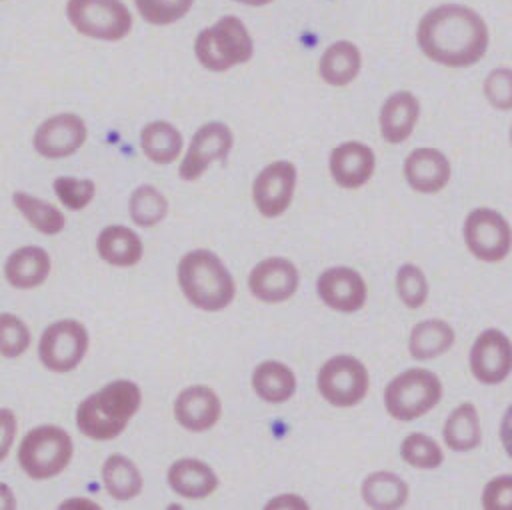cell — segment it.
I'll list each match as a JSON object with an SVG mask.
<instances>
[{"label": "cell", "instance_id": "cell-1", "mask_svg": "<svg viewBox=\"0 0 512 510\" xmlns=\"http://www.w3.org/2000/svg\"><path fill=\"white\" fill-rule=\"evenodd\" d=\"M416 42L420 52L440 66L470 68L486 56L490 30L474 8L446 2L430 8L420 18Z\"/></svg>", "mask_w": 512, "mask_h": 510}, {"label": "cell", "instance_id": "cell-2", "mask_svg": "<svg viewBox=\"0 0 512 510\" xmlns=\"http://www.w3.org/2000/svg\"><path fill=\"white\" fill-rule=\"evenodd\" d=\"M142 392L132 380H114L76 408V428L92 440H112L138 412Z\"/></svg>", "mask_w": 512, "mask_h": 510}, {"label": "cell", "instance_id": "cell-3", "mask_svg": "<svg viewBox=\"0 0 512 510\" xmlns=\"http://www.w3.org/2000/svg\"><path fill=\"white\" fill-rule=\"evenodd\" d=\"M178 284L186 300L208 312L226 308L236 294V284L224 262L210 250L186 252L178 262Z\"/></svg>", "mask_w": 512, "mask_h": 510}, {"label": "cell", "instance_id": "cell-4", "mask_svg": "<svg viewBox=\"0 0 512 510\" xmlns=\"http://www.w3.org/2000/svg\"><path fill=\"white\" fill-rule=\"evenodd\" d=\"M194 54L206 70L224 72L248 62L254 54V42L244 22L230 14L198 32Z\"/></svg>", "mask_w": 512, "mask_h": 510}, {"label": "cell", "instance_id": "cell-5", "mask_svg": "<svg viewBox=\"0 0 512 510\" xmlns=\"http://www.w3.org/2000/svg\"><path fill=\"white\" fill-rule=\"evenodd\" d=\"M442 398L440 378L426 368H408L384 388L386 412L400 422H412L430 412Z\"/></svg>", "mask_w": 512, "mask_h": 510}, {"label": "cell", "instance_id": "cell-6", "mask_svg": "<svg viewBox=\"0 0 512 510\" xmlns=\"http://www.w3.org/2000/svg\"><path fill=\"white\" fill-rule=\"evenodd\" d=\"M74 452L72 438L58 426L32 428L18 448V462L22 470L34 478L44 480L60 474Z\"/></svg>", "mask_w": 512, "mask_h": 510}, {"label": "cell", "instance_id": "cell-7", "mask_svg": "<svg viewBox=\"0 0 512 510\" xmlns=\"http://www.w3.org/2000/svg\"><path fill=\"white\" fill-rule=\"evenodd\" d=\"M66 16L82 36L116 42L130 34L132 14L122 0H68Z\"/></svg>", "mask_w": 512, "mask_h": 510}, {"label": "cell", "instance_id": "cell-8", "mask_svg": "<svg viewBox=\"0 0 512 510\" xmlns=\"http://www.w3.org/2000/svg\"><path fill=\"white\" fill-rule=\"evenodd\" d=\"M462 236L468 252L486 264L502 262L512 250V226L504 214L480 206L466 214Z\"/></svg>", "mask_w": 512, "mask_h": 510}, {"label": "cell", "instance_id": "cell-9", "mask_svg": "<svg viewBox=\"0 0 512 510\" xmlns=\"http://www.w3.org/2000/svg\"><path fill=\"white\" fill-rule=\"evenodd\" d=\"M370 388L366 366L348 354L332 356L318 372V390L332 406L348 408L364 400Z\"/></svg>", "mask_w": 512, "mask_h": 510}, {"label": "cell", "instance_id": "cell-10", "mask_svg": "<svg viewBox=\"0 0 512 510\" xmlns=\"http://www.w3.org/2000/svg\"><path fill=\"white\" fill-rule=\"evenodd\" d=\"M88 350V332L78 320H60L50 324L38 344L42 364L52 372L74 370Z\"/></svg>", "mask_w": 512, "mask_h": 510}, {"label": "cell", "instance_id": "cell-11", "mask_svg": "<svg viewBox=\"0 0 512 510\" xmlns=\"http://www.w3.org/2000/svg\"><path fill=\"white\" fill-rule=\"evenodd\" d=\"M470 372L484 386H498L512 374V340L498 328L482 330L470 348Z\"/></svg>", "mask_w": 512, "mask_h": 510}, {"label": "cell", "instance_id": "cell-12", "mask_svg": "<svg viewBox=\"0 0 512 510\" xmlns=\"http://www.w3.org/2000/svg\"><path fill=\"white\" fill-rule=\"evenodd\" d=\"M234 144L232 130L222 124V122H206L202 124L186 150L184 160L180 162L178 174L186 182L198 180L204 170L214 162V160H226Z\"/></svg>", "mask_w": 512, "mask_h": 510}, {"label": "cell", "instance_id": "cell-13", "mask_svg": "<svg viewBox=\"0 0 512 510\" xmlns=\"http://www.w3.org/2000/svg\"><path fill=\"white\" fill-rule=\"evenodd\" d=\"M296 188V166L276 160L260 170L252 184V200L256 210L266 218L284 214L292 202Z\"/></svg>", "mask_w": 512, "mask_h": 510}, {"label": "cell", "instance_id": "cell-14", "mask_svg": "<svg viewBox=\"0 0 512 510\" xmlns=\"http://www.w3.org/2000/svg\"><path fill=\"white\" fill-rule=\"evenodd\" d=\"M86 124L72 112L44 120L34 132V148L44 158H64L86 142Z\"/></svg>", "mask_w": 512, "mask_h": 510}, {"label": "cell", "instance_id": "cell-15", "mask_svg": "<svg viewBox=\"0 0 512 510\" xmlns=\"http://www.w3.org/2000/svg\"><path fill=\"white\" fill-rule=\"evenodd\" d=\"M404 178L408 186L418 194H436L444 190L452 176L448 156L432 146L414 148L404 158Z\"/></svg>", "mask_w": 512, "mask_h": 510}, {"label": "cell", "instance_id": "cell-16", "mask_svg": "<svg viewBox=\"0 0 512 510\" xmlns=\"http://www.w3.org/2000/svg\"><path fill=\"white\" fill-rule=\"evenodd\" d=\"M316 290L320 300L338 312L360 310L368 296L364 278L348 266L326 268L316 282Z\"/></svg>", "mask_w": 512, "mask_h": 510}, {"label": "cell", "instance_id": "cell-17", "mask_svg": "<svg viewBox=\"0 0 512 510\" xmlns=\"http://www.w3.org/2000/svg\"><path fill=\"white\" fill-rule=\"evenodd\" d=\"M298 282L300 276L296 266L280 256H272L258 262L248 276L252 296H256L262 302L288 300L298 290Z\"/></svg>", "mask_w": 512, "mask_h": 510}, {"label": "cell", "instance_id": "cell-18", "mask_svg": "<svg viewBox=\"0 0 512 510\" xmlns=\"http://www.w3.org/2000/svg\"><path fill=\"white\" fill-rule=\"evenodd\" d=\"M332 180L346 190L364 186L376 168V156L370 146L358 140H348L332 148L328 158Z\"/></svg>", "mask_w": 512, "mask_h": 510}, {"label": "cell", "instance_id": "cell-19", "mask_svg": "<svg viewBox=\"0 0 512 510\" xmlns=\"http://www.w3.org/2000/svg\"><path fill=\"white\" fill-rule=\"evenodd\" d=\"M222 412L218 394L202 384L184 388L174 402V416L180 426L190 432H204L212 428Z\"/></svg>", "mask_w": 512, "mask_h": 510}, {"label": "cell", "instance_id": "cell-20", "mask_svg": "<svg viewBox=\"0 0 512 510\" xmlns=\"http://www.w3.org/2000/svg\"><path fill=\"white\" fill-rule=\"evenodd\" d=\"M418 118H420L418 98L408 90L392 92L380 108V116H378L380 136L388 144H402L412 136L418 124Z\"/></svg>", "mask_w": 512, "mask_h": 510}, {"label": "cell", "instance_id": "cell-21", "mask_svg": "<svg viewBox=\"0 0 512 510\" xmlns=\"http://www.w3.org/2000/svg\"><path fill=\"white\" fill-rule=\"evenodd\" d=\"M168 484L178 496L200 500L218 488V476L202 460L180 458L168 468Z\"/></svg>", "mask_w": 512, "mask_h": 510}, {"label": "cell", "instance_id": "cell-22", "mask_svg": "<svg viewBox=\"0 0 512 510\" xmlns=\"http://www.w3.org/2000/svg\"><path fill=\"white\" fill-rule=\"evenodd\" d=\"M4 274L8 284L18 290L40 286L50 274V256L40 246H22L8 256Z\"/></svg>", "mask_w": 512, "mask_h": 510}, {"label": "cell", "instance_id": "cell-23", "mask_svg": "<svg viewBox=\"0 0 512 510\" xmlns=\"http://www.w3.org/2000/svg\"><path fill=\"white\" fill-rule=\"evenodd\" d=\"M362 68V54L350 40L330 44L318 62V74L328 86H348Z\"/></svg>", "mask_w": 512, "mask_h": 510}, {"label": "cell", "instance_id": "cell-24", "mask_svg": "<svg viewBox=\"0 0 512 510\" xmlns=\"http://www.w3.org/2000/svg\"><path fill=\"white\" fill-rule=\"evenodd\" d=\"M442 438L452 452H470L482 442L478 408L472 402L458 404L442 426Z\"/></svg>", "mask_w": 512, "mask_h": 510}, {"label": "cell", "instance_id": "cell-25", "mask_svg": "<svg viewBox=\"0 0 512 510\" xmlns=\"http://www.w3.org/2000/svg\"><path fill=\"white\" fill-rule=\"evenodd\" d=\"M98 256L112 266H134L142 258V240L140 236L122 224L106 226L96 240Z\"/></svg>", "mask_w": 512, "mask_h": 510}, {"label": "cell", "instance_id": "cell-26", "mask_svg": "<svg viewBox=\"0 0 512 510\" xmlns=\"http://www.w3.org/2000/svg\"><path fill=\"white\" fill-rule=\"evenodd\" d=\"M454 328L440 320L428 318L412 326L408 336V352L416 360H432L446 354L454 346Z\"/></svg>", "mask_w": 512, "mask_h": 510}, {"label": "cell", "instance_id": "cell-27", "mask_svg": "<svg viewBox=\"0 0 512 510\" xmlns=\"http://www.w3.org/2000/svg\"><path fill=\"white\" fill-rule=\"evenodd\" d=\"M362 500L370 508L378 510H394L406 504L408 500V484L394 472L378 470L364 478L362 482Z\"/></svg>", "mask_w": 512, "mask_h": 510}, {"label": "cell", "instance_id": "cell-28", "mask_svg": "<svg viewBox=\"0 0 512 510\" xmlns=\"http://www.w3.org/2000/svg\"><path fill=\"white\" fill-rule=\"evenodd\" d=\"M252 388L264 402L280 404L296 392V376L286 364L266 360L252 372Z\"/></svg>", "mask_w": 512, "mask_h": 510}, {"label": "cell", "instance_id": "cell-29", "mask_svg": "<svg viewBox=\"0 0 512 510\" xmlns=\"http://www.w3.org/2000/svg\"><path fill=\"white\" fill-rule=\"evenodd\" d=\"M140 148L154 164H170L182 150V134L176 126L164 120L150 122L140 132Z\"/></svg>", "mask_w": 512, "mask_h": 510}, {"label": "cell", "instance_id": "cell-30", "mask_svg": "<svg viewBox=\"0 0 512 510\" xmlns=\"http://www.w3.org/2000/svg\"><path fill=\"white\" fill-rule=\"evenodd\" d=\"M102 482L106 492L114 500H132L142 492V476L136 464L122 456V454H112L106 458L102 466Z\"/></svg>", "mask_w": 512, "mask_h": 510}, {"label": "cell", "instance_id": "cell-31", "mask_svg": "<svg viewBox=\"0 0 512 510\" xmlns=\"http://www.w3.org/2000/svg\"><path fill=\"white\" fill-rule=\"evenodd\" d=\"M12 202L20 210V214L38 232L52 236V234H58V232L64 230L66 220H64V214L56 206H52V204H48V202H44L36 196H30L26 192H20V190L12 194Z\"/></svg>", "mask_w": 512, "mask_h": 510}, {"label": "cell", "instance_id": "cell-32", "mask_svg": "<svg viewBox=\"0 0 512 510\" xmlns=\"http://www.w3.org/2000/svg\"><path fill=\"white\" fill-rule=\"evenodd\" d=\"M128 210L134 224L142 228H150L160 220H164V216L168 214V200L154 186L142 184L130 194Z\"/></svg>", "mask_w": 512, "mask_h": 510}, {"label": "cell", "instance_id": "cell-33", "mask_svg": "<svg viewBox=\"0 0 512 510\" xmlns=\"http://www.w3.org/2000/svg\"><path fill=\"white\" fill-rule=\"evenodd\" d=\"M402 460L418 470H434L444 462V452L434 438L422 432L408 434L400 444Z\"/></svg>", "mask_w": 512, "mask_h": 510}, {"label": "cell", "instance_id": "cell-34", "mask_svg": "<svg viewBox=\"0 0 512 510\" xmlns=\"http://www.w3.org/2000/svg\"><path fill=\"white\" fill-rule=\"evenodd\" d=\"M396 292L402 304L410 310L424 306L428 300V280L416 264H404L396 272Z\"/></svg>", "mask_w": 512, "mask_h": 510}, {"label": "cell", "instance_id": "cell-35", "mask_svg": "<svg viewBox=\"0 0 512 510\" xmlns=\"http://www.w3.org/2000/svg\"><path fill=\"white\" fill-rule=\"evenodd\" d=\"M138 14L154 26H168L188 14L194 0H134Z\"/></svg>", "mask_w": 512, "mask_h": 510}, {"label": "cell", "instance_id": "cell-36", "mask_svg": "<svg viewBox=\"0 0 512 510\" xmlns=\"http://www.w3.org/2000/svg\"><path fill=\"white\" fill-rule=\"evenodd\" d=\"M482 94L494 110L510 112L512 110V68L510 66L492 68L482 82Z\"/></svg>", "mask_w": 512, "mask_h": 510}, {"label": "cell", "instance_id": "cell-37", "mask_svg": "<svg viewBox=\"0 0 512 510\" xmlns=\"http://www.w3.org/2000/svg\"><path fill=\"white\" fill-rule=\"evenodd\" d=\"M54 192L68 210H82L92 202L96 184L90 178L60 176L54 180Z\"/></svg>", "mask_w": 512, "mask_h": 510}, {"label": "cell", "instance_id": "cell-38", "mask_svg": "<svg viewBox=\"0 0 512 510\" xmlns=\"http://www.w3.org/2000/svg\"><path fill=\"white\" fill-rule=\"evenodd\" d=\"M0 352L6 358L22 356L30 346V332L28 326L14 314L4 312L0 316Z\"/></svg>", "mask_w": 512, "mask_h": 510}, {"label": "cell", "instance_id": "cell-39", "mask_svg": "<svg viewBox=\"0 0 512 510\" xmlns=\"http://www.w3.org/2000/svg\"><path fill=\"white\" fill-rule=\"evenodd\" d=\"M482 506L486 510H512V474H500L486 482Z\"/></svg>", "mask_w": 512, "mask_h": 510}, {"label": "cell", "instance_id": "cell-40", "mask_svg": "<svg viewBox=\"0 0 512 510\" xmlns=\"http://www.w3.org/2000/svg\"><path fill=\"white\" fill-rule=\"evenodd\" d=\"M500 442H502L506 456L512 460V404L506 408V412L500 420Z\"/></svg>", "mask_w": 512, "mask_h": 510}, {"label": "cell", "instance_id": "cell-41", "mask_svg": "<svg viewBox=\"0 0 512 510\" xmlns=\"http://www.w3.org/2000/svg\"><path fill=\"white\" fill-rule=\"evenodd\" d=\"M0 416H2V428H4V444H2V454H0V458L4 460L6 454H8V448H10L12 432L16 430V422H14L12 410H8V408H4V410L0 412Z\"/></svg>", "mask_w": 512, "mask_h": 510}, {"label": "cell", "instance_id": "cell-42", "mask_svg": "<svg viewBox=\"0 0 512 510\" xmlns=\"http://www.w3.org/2000/svg\"><path fill=\"white\" fill-rule=\"evenodd\" d=\"M292 506V504H296V506H300V508H306L308 504L300 498V496H294V494H284V496H278L276 500H272V502H268V508H278V506Z\"/></svg>", "mask_w": 512, "mask_h": 510}, {"label": "cell", "instance_id": "cell-43", "mask_svg": "<svg viewBox=\"0 0 512 510\" xmlns=\"http://www.w3.org/2000/svg\"><path fill=\"white\" fill-rule=\"evenodd\" d=\"M236 2L246 4V6H266V4H270V2H274V0H236Z\"/></svg>", "mask_w": 512, "mask_h": 510}, {"label": "cell", "instance_id": "cell-44", "mask_svg": "<svg viewBox=\"0 0 512 510\" xmlns=\"http://www.w3.org/2000/svg\"><path fill=\"white\" fill-rule=\"evenodd\" d=\"M508 142H510V146H512V124H510V130H508Z\"/></svg>", "mask_w": 512, "mask_h": 510}]
</instances>
